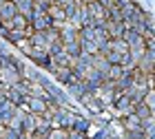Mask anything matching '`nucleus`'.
<instances>
[{
    "label": "nucleus",
    "instance_id": "nucleus-3",
    "mask_svg": "<svg viewBox=\"0 0 155 139\" xmlns=\"http://www.w3.org/2000/svg\"><path fill=\"white\" fill-rule=\"evenodd\" d=\"M29 106L33 108V113H47V102L38 100V97H31V100H29Z\"/></svg>",
    "mask_w": 155,
    "mask_h": 139
},
{
    "label": "nucleus",
    "instance_id": "nucleus-1",
    "mask_svg": "<svg viewBox=\"0 0 155 139\" xmlns=\"http://www.w3.org/2000/svg\"><path fill=\"white\" fill-rule=\"evenodd\" d=\"M87 11H91V18H93L95 22H100V24L109 20V9L100 2V0H95V2L87 5Z\"/></svg>",
    "mask_w": 155,
    "mask_h": 139
},
{
    "label": "nucleus",
    "instance_id": "nucleus-2",
    "mask_svg": "<svg viewBox=\"0 0 155 139\" xmlns=\"http://www.w3.org/2000/svg\"><path fill=\"white\" fill-rule=\"evenodd\" d=\"M124 126L129 128L131 133H133V130H142V119H140V117H137L135 113H133V115H129V117H126Z\"/></svg>",
    "mask_w": 155,
    "mask_h": 139
}]
</instances>
